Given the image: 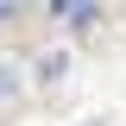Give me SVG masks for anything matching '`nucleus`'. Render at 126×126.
Masks as SVG:
<instances>
[{
    "label": "nucleus",
    "mask_w": 126,
    "mask_h": 126,
    "mask_svg": "<svg viewBox=\"0 0 126 126\" xmlns=\"http://www.w3.org/2000/svg\"><path fill=\"white\" fill-rule=\"evenodd\" d=\"M19 94V63H0V101H13Z\"/></svg>",
    "instance_id": "f03ea898"
},
{
    "label": "nucleus",
    "mask_w": 126,
    "mask_h": 126,
    "mask_svg": "<svg viewBox=\"0 0 126 126\" xmlns=\"http://www.w3.org/2000/svg\"><path fill=\"white\" fill-rule=\"evenodd\" d=\"M63 69H69V57H63V50H57V57H44V63H38V76H44V82H57Z\"/></svg>",
    "instance_id": "7ed1b4c3"
},
{
    "label": "nucleus",
    "mask_w": 126,
    "mask_h": 126,
    "mask_svg": "<svg viewBox=\"0 0 126 126\" xmlns=\"http://www.w3.org/2000/svg\"><path fill=\"white\" fill-rule=\"evenodd\" d=\"M57 13H63V19H69V25H76V32H88V25H94V19H101V6H57Z\"/></svg>",
    "instance_id": "f257e3e1"
}]
</instances>
